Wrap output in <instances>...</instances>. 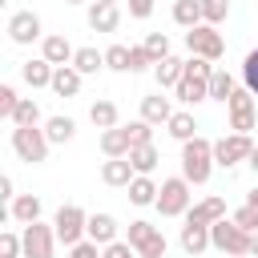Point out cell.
Returning a JSON list of instances; mask_svg holds the SVG:
<instances>
[{"mask_svg": "<svg viewBox=\"0 0 258 258\" xmlns=\"http://www.w3.org/2000/svg\"><path fill=\"white\" fill-rule=\"evenodd\" d=\"M210 173H214V141L198 133L194 141L181 145V177L189 185H206Z\"/></svg>", "mask_w": 258, "mask_h": 258, "instance_id": "6da1fadb", "label": "cell"}, {"mask_svg": "<svg viewBox=\"0 0 258 258\" xmlns=\"http://www.w3.org/2000/svg\"><path fill=\"white\" fill-rule=\"evenodd\" d=\"M12 153L24 161V165H40V161H48V149H52V141H48V133L40 129V125H12Z\"/></svg>", "mask_w": 258, "mask_h": 258, "instance_id": "7a4b0ae2", "label": "cell"}, {"mask_svg": "<svg viewBox=\"0 0 258 258\" xmlns=\"http://www.w3.org/2000/svg\"><path fill=\"white\" fill-rule=\"evenodd\" d=\"M250 242H254V234L242 230L234 218H222V222L210 226V246L218 254H226V258H246L250 254Z\"/></svg>", "mask_w": 258, "mask_h": 258, "instance_id": "3957f363", "label": "cell"}, {"mask_svg": "<svg viewBox=\"0 0 258 258\" xmlns=\"http://www.w3.org/2000/svg\"><path fill=\"white\" fill-rule=\"evenodd\" d=\"M189 206H194V194H189V181L177 173V177H165L161 181V189H157V214L161 218H185L189 214Z\"/></svg>", "mask_w": 258, "mask_h": 258, "instance_id": "277c9868", "label": "cell"}, {"mask_svg": "<svg viewBox=\"0 0 258 258\" xmlns=\"http://www.w3.org/2000/svg\"><path fill=\"white\" fill-rule=\"evenodd\" d=\"M52 230H56V242H64V246H77V242H85L89 238V214L81 210V206H60L56 214H52Z\"/></svg>", "mask_w": 258, "mask_h": 258, "instance_id": "5b68a950", "label": "cell"}, {"mask_svg": "<svg viewBox=\"0 0 258 258\" xmlns=\"http://www.w3.org/2000/svg\"><path fill=\"white\" fill-rule=\"evenodd\" d=\"M185 48H189V56H202V60H210V64H218V60L226 56V40H222V32H218L214 24L189 28V32H185Z\"/></svg>", "mask_w": 258, "mask_h": 258, "instance_id": "8992f818", "label": "cell"}, {"mask_svg": "<svg viewBox=\"0 0 258 258\" xmlns=\"http://www.w3.org/2000/svg\"><path fill=\"white\" fill-rule=\"evenodd\" d=\"M226 113H230V133H250L258 125V97L238 85L234 97L226 101Z\"/></svg>", "mask_w": 258, "mask_h": 258, "instance_id": "52a82bcc", "label": "cell"}, {"mask_svg": "<svg viewBox=\"0 0 258 258\" xmlns=\"http://www.w3.org/2000/svg\"><path fill=\"white\" fill-rule=\"evenodd\" d=\"M250 153H254L250 133H226V137L214 141V165H222V169H230L238 161H250Z\"/></svg>", "mask_w": 258, "mask_h": 258, "instance_id": "ba28073f", "label": "cell"}, {"mask_svg": "<svg viewBox=\"0 0 258 258\" xmlns=\"http://www.w3.org/2000/svg\"><path fill=\"white\" fill-rule=\"evenodd\" d=\"M20 238H24V258H52L56 254V230H52V222H32V226L20 230Z\"/></svg>", "mask_w": 258, "mask_h": 258, "instance_id": "9c48e42d", "label": "cell"}, {"mask_svg": "<svg viewBox=\"0 0 258 258\" xmlns=\"http://www.w3.org/2000/svg\"><path fill=\"white\" fill-rule=\"evenodd\" d=\"M8 40L12 44H32V40H44V24L36 12H12L8 16Z\"/></svg>", "mask_w": 258, "mask_h": 258, "instance_id": "30bf717a", "label": "cell"}, {"mask_svg": "<svg viewBox=\"0 0 258 258\" xmlns=\"http://www.w3.org/2000/svg\"><path fill=\"white\" fill-rule=\"evenodd\" d=\"M40 56H44L52 69H64V64H73L77 48L69 44V36H60V32H48V36L40 40Z\"/></svg>", "mask_w": 258, "mask_h": 258, "instance_id": "8fae6325", "label": "cell"}, {"mask_svg": "<svg viewBox=\"0 0 258 258\" xmlns=\"http://www.w3.org/2000/svg\"><path fill=\"white\" fill-rule=\"evenodd\" d=\"M222 218H230V214H226V198H218V194L202 198V202L189 206V214H185V222H194V226H214V222H222Z\"/></svg>", "mask_w": 258, "mask_h": 258, "instance_id": "7c38bea8", "label": "cell"}, {"mask_svg": "<svg viewBox=\"0 0 258 258\" xmlns=\"http://www.w3.org/2000/svg\"><path fill=\"white\" fill-rule=\"evenodd\" d=\"M117 238H121V226H117V218H113V214H105V210L89 214V242L109 246V242H117Z\"/></svg>", "mask_w": 258, "mask_h": 258, "instance_id": "4fadbf2b", "label": "cell"}, {"mask_svg": "<svg viewBox=\"0 0 258 258\" xmlns=\"http://www.w3.org/2000/svg\"><path fill=\"white\" fill-rule=\"evenodd\" d=\"M52 64L44 60V56H32V60H24L20 64V81L28 85V89H52Z\"/></svg>", "mask_w": 258, "mask_h": 258, "instance_id": "5bb4252c", "label": "cell"}, {"mask_svg": "<svg viewBox=\"0 0 258 258\" xmlns=\"http://www.w3.org/2000/svg\"><path fill=\"white\" fill-rule=\"evenodd\" d=\"M177 109H173V101L169 97H161V93H149V97H141V121H149V125H169V117H173Z\"/></svg>", "mask_w": 258, "mask_h": 258, "instance_id": "9a60e30c", "label": "cell"}, {"mask_svg": "<svg viewBox=\"0 0 258 258\" xmlns=\"http://www.w3.org/2000/svg\"><path fill=\"white\" fill-rule=\"evenodd\" d=\"M117 24H121V8L117 4H101V0L89 4V28L93 32H117Z\"/></svg>", "mask_w": 258, "mask_h": 258, "instance_id": "2e32d148", "label": "cell"}, {"mask_svg": "<svg viewBox=\"0 0 258 258\" xmlns=\"http://www.w3.org/2000/svg\"><path fill=\"white\" fill-rule=\"evenodd\" d=\"M137 173H133V165H129V157H109L105 165H101V181L105 185H113V189H129V181H133Z\"/></svg>", "mask_w": 258, "mask_h": 258, "instance_id": "e0dca14e", "label": "cell"}, {"mask_svg": "<svg viewBox=\"0 0 258 258\" xmlns=\"http://www.w3.org/2000/svg\"><path fill=\"white\" fill-rule=\"evenodd\" d=\"M173 93H177V101H181V105H202V101H210V81H206V77L185 73V77H181V85H177Z\"/></svg>", "mask_w": 258, "mask_h": 258, "instance_id": "ac0fdd59", "label": "cell"}, {"mask_svg": "<svg viewBox=\"0 0 258 258\" xmlns=\"http://www.w3.org/2000/svg\"><path fill=\"white\" fill-rule=\"evenodd\" d=\"M40 198L36 194H20L16 202H8V218L12 222H20V226H32V222H40Z\"/></svg>", "mask_w": 258, "mask_h": 258, "instance_id": "d6986e66", "label": "cell"}, {"mask_svg": "<svg viewBox=\"0 0 258 258\" xmlns=\"http://www.w3.org/2000/svg\"><path fill=\"white\" fill-rule=\"evenodd\" d=\"M177 242H181V250H185L189 258H198V254L210 250V226H194V222H185L181 234H177Z\"/></svg>", "mask_w": 258, "mask_h": 258, "instance_id": "ffe728a7", "label": "cell"}, {"mask_svg": "<svg viewBox=\"0 0 258 258\" xmlns=\"http://www.w3.org/2000/svg\"><path fill=\"white\" fill-rule=\"evenodd\" d=\"M153 77H157V85H161V89H177V85H181V77H185V60L169 52L165 60H157V64H153Z\"/></svg>", "mask_w": 258, "mask_h": 258, "instance_id": "44dd1931", "label": "cell"}, {"mask_svg": "<svg viewBox=\"0 0 258 258\" xmlns=\"http://www.w3.org/2000/svg\"><path fill=\"white\" fill-rule=\"evenodd\" d=\"M89 121L105 133V129H117L121 125V113H117V101H109V97H101V101H93L89 105Z\"/></svg>", "mask_w": 258, "mask_h": 258, "instance_id": "7402d4cb", "label": "cell"}, {"mask_svg": "<svg viewBox=\"0 0 258 258\" xmlns=\"http://www.w3.org/2000/svg\"><path fill=\"white\" fill-rule=\"evenodd\" d=\"M129 149H133V141H129V129H125V125L101 133V153H105V157H129Z\"/></svg>", "mask_w": 258, "mask_h": 258, "instance_id": "603a6c76", "label": "cell"}, {"mask_svg": "<svg viewBox=\"0 0 258 258\" xmlns=\"http://www.w3.org/2000/svg\"><path fill=\"white\" fill-rule=\"evenodd\" d=\"M165 133H169L173 141H181V145H185V141H194V137H198V121H194V113H189V109H177V113L169 117Z\"/></svg>", "mask_w": 258, "mask_h": 258, "instance_id": "cb8c5ba5", "label": "cell"}, {"mask_svg": "<svg viewBox=\"0 0 258 258\" xmlns=\"http://www.w3.org/2000/svg\"><path fill=\"white\" fill-rule=\"evenodd\" d=\"M44 133H48V141H52V145H69V141L77 137V121H73V117H64V113H56V117H48V121H44Z\"/></svg>", "mask_w": 258, "mask_h": 258, "instance_id": "d4e9b609", "label": "cell"}, {"mask_svg": "<svg viewBox=\"0 0 258 258\" xmlns=\"http://www.w3.org/2000/svg\"><path fill=\"white\" fill-rule=\"evenodd\" d=\"M157 161H161L157 145H137V149H129V165H133V173H141V177H153Z\"/></svg>", "mask_w": 258, "mask_h": 258, "instance_id": "484cf974", "label": "cell"}, {"mask_svg": "<svg viewBox=\"0 0 258 258\" xmlns=\"http://www.w3.org/2000/svg\"><path fill=\"white\" fill-rule=\"evenodd\" d=\"M173 24L177 28H198V24H206L202 20V0H173Z\"/></svg>", "mask_w": 258, "mask_h": 258, "instance_id": "4316f807", "label": "cell"}, {"mask_svg": "<svg viewBox=\"0 0 258 258\" xmlns=\"http://www.w3.org/2000/svg\"><path fill=\"white\" fill-rule=\"evenodd\" d=\"M73 69H77L81 77H97V73L105 69V52H97L93 44H85V48H77V56H73Z\"/></svg>", "mask_w": 258, "mask_h": 258, "instance_id": "83f0119b", "label": "cell"}, {"mask_svg": "<svg viewBox=\"0 0 258 258\" xmlns=\"http://www.w3.org/2000/svg\"><path fill=\"white\" fill-rule=\"evenodd\" d=\"M81 81H85V77H81L73 64H64V69L52 73V93H56V97H77V93H81Z\"/></svg>", "mask_w": 258, "mask_h": 258, "instance_id": "f1b7e54d", "label": "cell"}, {"mask_svg": "<svg viewBox=\"0 0 258 258\" xmlns=\"http://www.w3.org/2000/svg\"><path fill=\"white\" fill-rule=\"evenodd\" d=\"M157 189H161V185H157L153 177H141V173H137V177L129 181V202H133V206H157Z\"/></svg>", "mask_w": 258, "mask_h": 258, "instance_id": "f546056e", "label": "cell"}, {"mask_svg": "<svg viewBox=\"0 0 258 258\" xmlns=\"http://www.w3.org/2000/svg\"><path fill=\"white\" fill-rule=\"evenodd\" d=\"M234 89H238V77L234 73H226V69H214V77H210V101H230L234 97Z\"/></svg>", "mask_w": 258, "mask_h": 258, "instance_id": "4dcf8cb0", "label": "cell"}, {"mask_svg": "<svg viewBox=\"0 0 258 258\" xmlns=\"http://www.w3.org/2000/svg\"><path fill=\"white\" fill-rule=\"evenodd\" d=\"M12 125H40V105L32 97H20V105L12 113Z\"/></svg>", "mask_w": 258, "mask_h": 258, "instance_id": "1f68e13d", "label": "cell"}, {"mask_svg": "<svg viewBox=\"0 0 258 258\" xmlns=\"http://www.w3.org/2000/svg\"><path fill=\"white\" fill-rule=\"evenodd\" d=\"M238 77H242V89H250V93L258 97V48H250V52H246V60H242V73H238Z\"/></svg>", "mask_w": 258, "mask_h": 258, "instance_id": "d6a6232c", "label": "cell"}, {"mask_svg": "<svg viewBox=\"0 0 258 258\" xmlns=\"http://www.w3.org/2000/svg\"><path fill=\"white\" fill-rule=\"evenodd\" d=\"M105 69L129 73V44H109V48H105Z\"/></svg>", "mask_w": 258, "mask_h": 258, "instance_id": "836d02e7", "label": "cell"}, {"mask_svg": "<svg viewBox=\"0 0 258 258\" xmlns=\"http://www.w3.org/2000/svg\"><path fill=\"white\" fill-rule=\"evenodd\" d=\"M226 16H230V0H202V20H206V24L218 28Z\"/></svg>", "mask_w": 258, "mask_h": 258, "instance_id": "e575fe53", "label": "cell"}, {"mask_svg": "<svg viewBox=\"0 0 258 258\" xmlns=\"http://www.w3.org/2000/svg\"><path fill=\"white\" fill-rule=\"evenodd\" d=\"M141 44H145V52H149V56H153V64H157V60H165V56H169V36H165V32H149V36H145V40H141Z\"/></svg>", "mask_w": 258, "mask_h": 258, "instance_id": "d590c367", "label": "cell"}, {"mask_svg": "<svg viewBox=\"0 0 258 258\" xmlns=\"http://www.w3.org/2000/svg\"><path fill=\"white\" fill-rule=\"evenodd\" d=\"M165 250H169V242H165V234L157 230L153 238H145V242L137 246V258H165Z\"/></svg>", "mask_w": 258, "mask_h": 258, "instance_id": "8d00e7d4", "label": "cell"}, {"mask_svg": "<svg viewBox=\"0 0 258 258\" xmlns=\"http://www.w3.org/2000/svg\"><path fill=\"white\" fill-rule=\"evenodd\" d=\"M0 258H24V238L16 230H4L0 234Z\"/></svg>", "mask_w": 258, "mask_h": 258, "instance_id": "74e56055", "label": "cell"}, {"mask_svg": "<svg viewBox=\"0 0 258 258\" xmlns=\"http://www.w3.org/2000/svg\"><path fill=\"white\" fill-rule=\"evenodd\" d=\"M125 129H129L133 149H137V145H153V125H149V121H141V117H137V121H129Z\"/></svg>", "mask_w": 258, "mask_h": 258, "instance_id": "f35d334b", "label": "cell"}, {"mask_svg": "<svg viewBox=\"0 0 258 258\" xmlns=\"http://www.w3.org/2000/svg\"><path fill=\"white\" fill-rule=\"evenodd\" d=\"M153 234H157V226H153V222H145V218H137V222H129V238H125V242L137 250V246H141L145 238H153Z\"/></svg>", "mask_w": 258, "mask_h": 258, "instance_id": "ab89813d", "label": "cell"}, {"mask_svg": "<svg viewBox=\"0 0 258 258\" xmlns=\"http://www.w3.org/2000/svg\"><path fill=\"white\" fill-rule=\"evenodd\" d=\"M153 69V56L145 52V44H129V73H145Z\"/></svg>", "mask_w": 258, "mask_h": 258, "instance_id": "60d3db41", "label": "cell"}, {"mask_svg": "<svg viewBox=\"0 0 258 258\" xmlns=\"http://www.w3.org/2000/svg\"><path fill=\"white\" fill-rule=\"evenodd\" d=\"M230 218H234V222H238L242 230H250V234H258V210H254V206H246V202H242V206H238V210H234Z\"/></svg>", "mask_w": 258, "mask_h": 258, "instance_id": "b9f144b4", "label": "cell"}, {"mask_svg": "<svg viewBox=\"0 0 258 258\" xmlns=\"http://www.w3.org/2000/svg\"><path fill=\"white\" fill-rule=\"evenodd\" d=\"M16 105H20V97H16V89H12V85H0V117H8V121H12V113H16Z\"/></svg>", "mask_w": 258, "mask_h": 258, "instance_id": "7bdbcfd3", "label": "cell"}, {"mask_svg": "<svg viewBox=\"0 0 258 258\" xmlns=\"http://www.w3.org/2000/svg\"><path fill=\"white\" fill-rule=\"evenodd\" d=\"M101 258H137V250L125 242V238H117V242H109V246H101Z\"/></svg>", "mask_w": 258, "mask_h": 258, "instance_id": "ee69618b", "label": "cell"}, {"mask_svg": "<svg viewBox=\"0 0 258 258\" xmlns=\"http://www.w3.org/2000/svg\"><path fill=\"white\" fill-rule=\"evenodd\" d=\"M125 4H129V16L133 20H149L153 8H157V0H125Z\"/></svg>", "mask_w": 258, "mask_h": 258, "instance_id": "f6af8a7d", "label": "cell"}, {"mask_svg": "<svg viewBox=\"0 0 258 258\" xmlns=\"http://www.w3.org/2000/svg\"><path fill=\"white\" fill-rule=\"evenodd\" d=\"M69 258H101V246L97 242H77V246H69Z\"/></svg>", "mask_w": 258, "mask_h": 258, "instance_id": "bcb514c9", "label": "cell"}, {"mask_svg": "<svg viewBox=\"0 0 258 258\" xmlns=\"http://www.w3.org/2000/svg\"><path fill=\"white\" fill-rule=\"evenodd\" d=\"M0 198H4V202H16V198H20V194H16V185H12V177H8V173H4V177H0Z\"/></svg>", "mask_w": 258, "mask_h": 258, "instance_id": "7dc6e473", "label": "cell"}, {"mask_svg": "<svg viewBox=\"0 0 258 258\" xmlns=\"http://www.w3.org/2000/svg\"><path fill=\"white\" fill-rule=\"evenodd\" d=\"M246 206H254V210H258V189H250V194H246Z\"/></svg>", "mask_w": 258, "mask_h": 258, "instance_id": "c3c4849f", "label": "cell"}, {"mask_svg": "<svg viewBox=\"0 0 258 258\" xmlns=\"http://www.w3.org/2000/svg\"><path fill=\"white\" fill-rule=\"evenodd\" d=\"M246 165H250V169L258 173V145H254V153H250V161H246Z\"/></svg>", "mask_w": 258, "mask_h": 258, "instance_id": "681fc988", "label": "cell"}, {"mask_svg": "<svg viewBox=\"0 0 258 258\" xmlns=\"http://www.w3.org/2000/svg\"><path fill=\"white\" fill-rule=\"evenodd\" d=\"M250 254H254V258H258V234H254V242H250Z\"/></svg>", "mask_w": 258, "mask_h": 258, "instance_id": "f907efd6", "label": "cell"}, {"mask_svg": "<svg viewBox=\"0 0 258 258\" xmlns=\"http://www.w3.org/2000/svg\"><path fill=\"white\" fill-rule=\"evenodd\" d=\"M64 4H89V0H64Z\"/></svg>", "mask_w": 258, "mask_h": 258, "instance_id": "816d5d0a", "label": "cell"}, {"mask_svg": "<svg viewBox=\"0 0 258 258\" xmlns=\"http://www.w3.org/2000/svg\"><path fill=\"white\" fill-rule=\"evenodd\" d=\"M101 4H121V0H101Z\"/></svg>", "mask_w": 258, "mask_h": 258, "instance_id": "f5cc1de1", "label": "cell"}]
</instances>
